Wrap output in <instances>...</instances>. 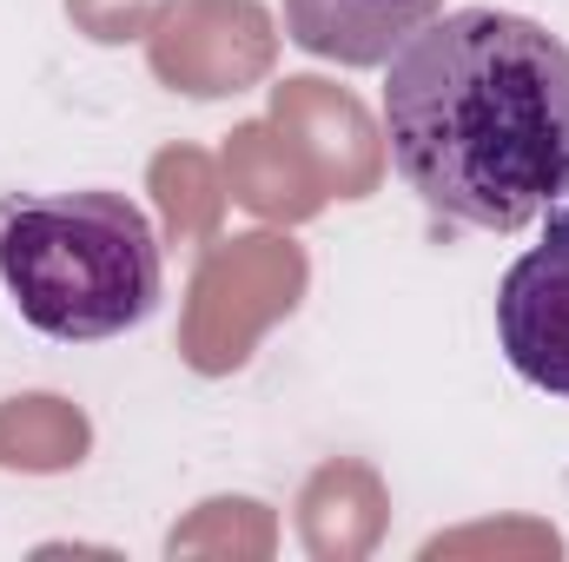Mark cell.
I'll return each instance as SVG.
<instances>
[{
  "label": "cell",
  "mask_w": 569,
  "mask_h": 562,
  "mask_svg": "<svg viewBox=\"0 0 569 562\" xmlns=\"http://www.w3.org/2000/svg\"><path fill=\"white\" fill-rule=\"evenodd\" d=\"M385 140L430 212L523 232L569 205V47L497 7L425 20L385 67Z\"/></svg>",
  "instance_id": "6da1fadb"
},
{
  "label": "cell",
  "mask_w": 569,
  "mask_h": 562,
  "mask_svg": "<svg viewBox=\"0 0 569 562\" xmlns=\"http://www.w3.org/2000/svg\"><path fill=\"white\" fill-rule=\"evenodd\" d=\"M0 279L40 338L100 344L152 318L159 232L120 192L13 199L0 219Z\"/></svg>",
  "instance_id": "7a4b0ae2"
},
{
  "label": "cell",
  "mask_w": 569,
  "mask_h": 562,
  "mask_svg": "<svg viewBox=\"0 0 569 562\" xmlns=\"http://www.w3.org/2000/svg\"><path fill=\"white\" fill-rule=\"evenodd\" d=\"M497 344L523 384L569 398V205L543 219V245L497 284Z\"/></svg>",
  "instance_id": "3957f363"
},
{
  "label": "cell",
  "mask_w": 569,
  "mask_h": 562,
  "mask_svg": "<svg viewBox=\"0 0 569 562\" xmlns=\"http://www.w3.org/2000/svg\"><path fill=\"white\" fill-rule=\"evenodd\" d=\"M284 33L331 67H391V53L443 13V0H279Z\"/></svg>",
  "instance_id": "277c9868"
}]
</instances>
